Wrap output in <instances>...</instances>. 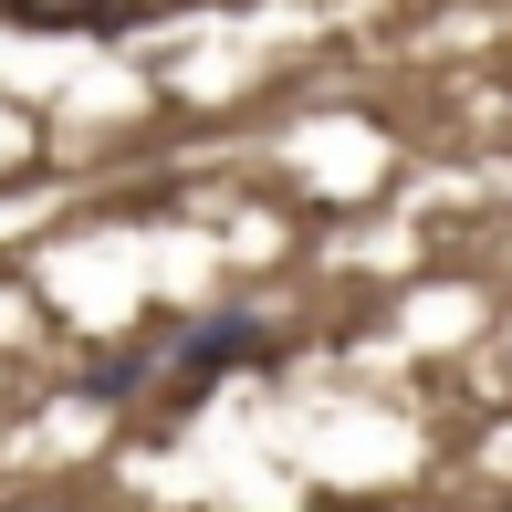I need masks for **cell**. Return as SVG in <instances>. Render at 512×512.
Returning a JSON list of instances; mask_svg holds the SVG:
<instances>
[{
    "label": "cell",
    "instance_id": "1",
    "mask_svg": "<svg viewBox=\"0 0 512 512\" xmlns=\"http://www.w3.org/2000/svg\"><path fill=\"white\" fill-rule=\"evenodd\" d=\"M272 356H283V335H262L251 314H220V324H199V335L168 356V398H157V418H189V408L209 398V387L230 377V366H272Z\"/></svg>",
    "mask_w": 512,
    "mask_h": 512
},
{
    "label": "cell",
    "instance_id": "2",
    "mask_svg": "<svg viewBox=\"0 0 512 512\" xmlns=\"http://www.w3.org/2000/svg\"><path fill=\"white\" fill-rule=\"evenodd\" d=\"M0 11H11L21 32H105L115 0H0Z\"/></svg>",
    "mask_w": 512,
    "mask_h": 512
}]
</instances>
